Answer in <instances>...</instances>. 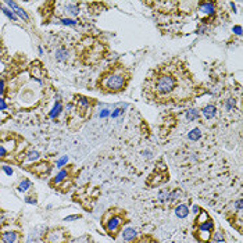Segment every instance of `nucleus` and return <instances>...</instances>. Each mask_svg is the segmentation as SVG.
I'll use <instances>...</instances> for the list:
<instances>
[{
    "label": "nucleus",
    "instance_id": "obj_32",
    "mask_svg": "<svg viewBox=\"0 0 243 243\" xmlns=\"http://www.w3.org/2000/svg\"><path fill=\"white\" fill-rule=\"evenodd\" d=\"M108 115H110V110H107V108L102 110V111L99 113V117H100V118H106V117H108Z\"/></svg>",
    "mask_w": 243,
    "mask_h": 243
},
{
    "label": "nucleus",
    "instance_id": "obj_23",
    "mask_svg": "<svg viewBox=\"0 0 243 243\" xmlns=\"http://www.w3.org/2000/svg\"><path fill=\"white\" fill-rule=\"evenodd\" d=\"M213 242H215V243H224L225 242L222 231H215L213 233Z\"/></svg>",
    "mask_w": 243,
    "mask_h": 243
},
{
    "label": "nucleus",
    "instance_id": "obj_34",
    "mask_svg": "<svg viewBox=\"0 0 243 243\" xmlns=\"http://www.w3.org/2000/svg\"><path fill=\"white\" fill-rule=\"evenodd\" d=\"M6 108H7V103H6V100L3 97H0V111H3Z\"/></svg>",
    "mask_w": 243,
    "mask_h": 243
},
{
    "label": "nucleus",
    "instance_id": "obj_25",
    "mask_svg": "<svg viewBox=\"0 0 243 243\" xmlns=\"http://www.w3.org/2000/svg\"><path fill=\"white\" fill-rule=\"evenodd\" d=\"M68 160H70V158H68V156H63V157H61V158H58V160L56 161V167H57V168L64 167V165H66V164L68 163Z\"/></svg>",
    "mask_w": 243,
    "mask_h": 243
},
{
    "label": "nucleus",
    "instance_id": "obj_2",
    "mask_svg": "<svg viewBox=\"0 0 243 243\" xmlns=\"http://www.w3.org/2000/svg\"><path fill=\"white\" fill-rule=\"evenodd\" d=\"M128 77L121 68H114L113 71H108L100 79V87L103 92L107 93H117L125 89Z\"/></svg>",
    "mask_w": 243,
    "mask_h": 243
},
{
    "label": "nucleus",
    "instance_id": "obj_19",
    "mask_svg": "<svg viewBox=\"0 0 243 243\" xmlns=\"http://www.w3.org/2000/svg\"><path fill=\"white\" fill-rule=\"evenodd\" d=\"M224 106H225L226 111H232V110H235V107H236L235 97H228V99H225V102H224Z\"/></svg>",
    "mask_w": 243,
    "mask_h": 243
},
{
    "label": "nucleus",
    "instance_id": "obj_8",
    "mask_svg": "<svg viewBox=\"0 0 243 243\" xmlns=\"http://www.w3.org/2000/svg\"><path fill=\"white\" fill-rule=\"evenodd\" d=\"M202 114H203V117L206 119H213L214 117H215V114H217V107L214 106V104H206L202 108Z\"/></svg>",
    "mask_w": 243,
    "mask_h": 243
},
{
    "label": "nucleus",
    "instance_id": "obj_7",
    "mask_svg": "<svg viewBox=\"0 0 243 243\" xmlns=\"http://www.w3.org/2000/svg\"><path fill=\"white\" fill-rule=\"evenodd\" d=\"M199 11L202 14H206V15H214L215 13V3H210V2H202L199 3Z\"/></svg>",
    "mask_w": 243,
    "mask_h": 243
},
{
    "label": "nucleus",
    "instance_id": "obj_12",
    "mask_svg": "<svg viewBox=\"0 0 243 243\" xmlns=\"http://www.w3.org/2000/svg\"><path fill=\"white\" fill-rule=\"evenodd\" d=\"M186 119L189 122H193V121H196V119H199L200 118V111L197 108H189V110H186Z\"/></svg>",
    "mask_w": 243,
    "mask_h": 243
},
{
    "label": "nucleus",
    "instance_id": "obj_1",
    "mask_svg": "<svg viewBox=\"0 0 243 243\" xmlns=\"http://www.w3.org/2000/svg\"><path fill=\"white\" fill-rule=\"evenodd\" d=\"M193 92L192 78L179 61L161 64L149 74L143 93L156 103H177L189 99Z\"/></svg>",
    "mask_w": 243,
    "mask_h": 243
},
{
    "label": "nucleus",
    "instance_id": "obj_6",
    "mask_svg": "<svg viewBox=\"0 0 243 243\" xmlns=\"http://www.w3.org/2000/svg\"><path fill=\"white\" fill-rule=\"evenodd\" d=\"M121 238L124 239L125 242H134L135 239L138 238V231H136L134 226H126V228L122 229Z\"/></svg>",
    "mask_w": 243,
    "mask_h": 243
},
{
    "label": "nucleus",
    "instance_id": "obj_4",
    "mask_svg": "<svg viewBox=\"0 0 243 243\" xmlns=\"http://www.w3.org/2000/svg\"><path fill=\"white\" fill-rule=\"evenodd\" d=\"M122 222H124V219H122L119 215H113L111 218H110L108 221L106 222L107 232H108L110 235H111V233H115L119 229V226L122 225Z\"/></svg>",
    "mask_w": 243,
    "mask_h": 243
},
{
    "label": "nucleus",
    "instance_id": "obj_29",
    "mask_svg": "<svg viewBox=\"0 0 243 243\" xmlns=\"http://www.w3.org/2000/svg\"><path fill=\"white\" fill-rule=\"evenodd\" d=\"M81 218V215L79 214H72V215H68L64 218V221H67V222H71V221H77V219H79Z\"/></svg>",
    "mask_w": 243,
    "mask_h": 243
},
{
    "label": "nucleus",
    "instance_id": "obj_22",
    "mask_svg": "<svg viewBox=\"0 0 243 243\" xmlns=\"http://www.w3.org/2000/svg\"><path fill=\"white\" fill-rule=\"evenodd\" d=\"M77 104H78V107H79L81 110H87V108H89L90 102H89V99H86V97H79L78 102H77Z\"/></svg>",
    "mask_w": 243,
    "mask_h": 243
},
{
    "label": "nucleus",
    "instance_id": "obj_13",
    "mask_svg": "<svg viewBox=\"0 0 243 243\" xmlns=\"http://www.w3.org/2000/svg\"><path fill=\"white\" fill-rule=\"evenodd\" d=\"M61 111H63V104H61V102H56L53 106V108L49 113V117H50V118H57V117L61 114Z\"/></svg>",
    "mask_w": 243,
    "mask_h": 243
},
{
    "label": "nucleus",
    "instance_id": "obj_31",
    "mask_svg": "<svg viewBox=\"0 0 243 243\" xmlns=\"http://www.w3.org/2000/svg\"><path fill=\"white\" fill-rule=\"evenodd\" d=\"M4 90H6V82H4V79H0V97L3 96Z\"/></svg>",
    "mask_w": 243,
    "mask_h": 243
},
{
    "label": "nucleus",
    "instance_id": "obj_27",
    "mask_svg": "<svg viewBox=\"0 0 243 243\" xmlns=\"http://www.w3.org/2000/svg\"><path fill=\"white\" fill-rule=\"evenodd\" d=\"M207 219H209V214L204 211V210H202V211H200L199 218H197V222L202 224V222H204V221H207Z\"/></svg>",
    "mask_w": 243,
    "mask_h": 243
},
{
    "label": "nucleus",
    "instance_id": "obj_20",
    "mask_svg": "<svg viewBox=\"0 0 243 243\" xmlns=\"http://www.w3.org/2000/svg\"><path fill=\"white\" fill-rule=\"evenodd\" d=\"M67 175H68V171L67 170H60L58 171V174L54 177V179H53V183H60V182H63L64 179L67 178Z\"/></svg>",
    "mask_w": 243,
    "mask_h": 243
},
{
    "label": "nucleus",
    "instance_id": "obj_21",
    "mask_svg": "<svg viewBox=\"0 0 243 243\" xmlns=\"http://www.w3.org/2000/svg\"><path fill=\"white\" fill-rule=\"evenodd\" d=\"M2 11H3V14H4L8 19H11V21H18V17L14 14V11L10 10L8 7H6V6H4V7H2Z\"/></svg>",
    "mask_w": 243,
    "mask_h": 243
},
{
    "label": "nucleus",
    "instance_id": "obj_38",
    "mask_svg": "<svg viewBox=\"0 0 243 243\" xmlns=\"http://www.w3.org/2000/svg\"><path fill=\"white\" fill-rule=\"evenodd\" d=\"M200 211H202V209H200L199 206H193V207H192V213H193V214H199Z\"/></svg>",
    "mask_w": 243,
    "mask_h": 243
},
{
    "label": "nucleus",
    "instance_id": "obj_42",
    "mask_svg": "<svg viewBox=\"0 0 243 243\" xmlns=\"http://www.w3.org/2000/svg\"><path fill=\"white\" fill-rule=\"evenodd\" d=\"M140 243H145V242H140Z\"/></svg>",
    "mask_w": 243,
    "mask_h": 243
},
{
    "label": "nucleus",
    "instance_id": "obj_26",
    "mask_svg": "<svg viewBox=\"0 0 243 243\" xmlns=\"http://www.w3.org/2000/svg\"><path fill=\"white\" fill-rule=\"evenodd\" d=\"M179 197H181V192H179V190H172V192L170 193V202L171 203L177 202V200H179Z\"/></svg>",
    "mask_w": 243,
    "mask_h": 243
},
{
    "label": "nucleus",
    "instance_id": "obj_15",
    "mask_svg": "<svg viewBox=\"0 0 243 243\" xmlns=\"http://www.w3.org/2000/svg\"><path fill=\"white\" fill-rule=\"evenodd\" d=\"M200 138H202V131H200V128H193L192 131L188 134V139L192 142H197Z\"/></svg>",
    "mask_w": 243,
    "mask_h": 243
},
{
    "label": "nucleus",
    "instance_id": "obj_37",
    "mask_svg": "<svg viewBox=\"0 0 243 243\" xmlns=\"http://www.w3.org/2000/svg\"><path fill=\"white\" fill-rule=\"evenodd\" d=\"M6 156H7V150L3 146H0V157H6Z\"/></svg>",
    "mask_w": 243,
    "mask_h": 243
},
{
    "label": "nucleus",
    "instance_id": "obj_30",
    "mask_svg": "<svg viewBox=\"0 0 243 243\" xmlns=\"http://www.w3.org/2000/svg\"><path fill=\"white\" fill-rule=\"evenodd\" d=\"M2 170H3V172H4L6 175H8V177H11V175L14 174L13 168H11V167H8V165H3V167H2Z\"/></svg>",
    "mask_w": 243,
    "mask_h": 243
},
{
    "label": "nucleus",
    "instance_id": "obj_16",
    "mask_svg": "<svg viewBox=\"0 0 243 243\" xmlns=\"http://www.w3.org/2000/svg\"><path fill=\"white\" fill-rule=\"evenodd\" d=\"M170 193H171V190L163 189L160 193H158V196H157L158 202H160V203H167V202H170Z\"/></svg>",
    "mask_w": 243,
    "mask_h": 243
},
{
    "label": "nucleus",
    "instance_id": "obj_41",
    "mask_svg": "<svg viewBox=\"0 0 243 243\" xmlns=\"http://www.w3.org/2000/svg\"><path fill=\"white\" fill-rule=\"evenodd\" d=\"M211 243H215V242H211Z\"/></svg>",
    "mask_w": 243,
    "mask_h": 243
},
{
    "label": "nucleus",
    "instance_id": "obj_35",
    "mask_svg": "<svg viewBox=\"0 0 243 243\" xmlns=\"http://www.w3.org/2000/svg\"><path fill=\"white\" fill-rule=\"evenodd\" d=\"M232 31L235 32V34L238 35V36H240V35H242V27H240V25H236V27H233Z\"/></svg>",
    "mask_w": 243,
    "mask_h": 243
},
{
    "label": "nucleus",
    "instance_id": "obj_5",
    "mask_svg": "<svg viewBox=\"0 0 243 243\" xmlns=\"http://www.w3.org/2000/svg\"><path fill=\"white\" fill-rule=\"evenodd\" d=\"M4 4H6V7H8L10 10L13 8L14 14L17 15L18 18H22L24 21H28V19H29V15L27 14V11H25V10L22 8V7H19V6H18L15 2H6Z\"/></svg>",
    "mask_w": 243,
    "mask_h": 243
},
{
    "label": "nucleus",
    "instance_id": "obj_24",
    "mask_svg": "<svg viewBox=\"0 0 243 243\" xmlns=\"http://www.w3.org/2000/svg\"><path fill=\"white\" fill-rule=\"evenodd\" d=\"M60 24L67 25V27H75V25L78 24V21H77V19H74V18H61L60 19Z\"/></svg>",
    "mask_w": 243,
    "mask_h": 243
},
{
    "label": "nucleus",
    "instance_id": "obj_3",
    "mask_svg": "<svg viewBox=\"0 0 243 243\" xmlns=\"http://www.w3.org/2000/svg\"><path fill=\"white\" fill-rule=\"evenodd\" d=\"M213 228H214V222L213 219H207L202 224H199V238L200 240L203 242H209L210 238H211V233H213Z\"/></svg>",
    "mask_w": 243,
    "mask_h": 243
},
{
    "label": "nucleus",
    "instance_id": "obj_18",
    "mask_svg": "<svg viewBox=\"0 0 243 243\" xmlns=\"http://www.w3.org/2000/svg\"><path fill=\"white\" fill-rule=\"evenodd\" d=\"M39 158H40V153H39L38 150H29L27 153V160L29 163H35V161H38Z\"/></svg>",
    "mask_w": 243,
    "mask_h": 243
},
{
    "label": "nucleus",
    "instance_id": "obj_28",
    "mask_svg": "<svg viewBox=\"0 0 243 243\" xmlns=\"http://www.w3.org/2000/svg\"><path fill=\"white\" fill-rule=\"evenodd\" d=\"M122 114H124V110L122 108H115L113 113H110V117H111V118H117L118 115H122Z\"/></svg>",
    "mask_w": 243,
    "mask_h": 243
},
{
    "label": "nucleus",
    "instance_id": "obj_17",
    "mask_svg": "<svg viewBox=\"0 0 243 243\" xmlns=\"http://www.w3.org/2000/svg\"><path fill=\"white\" fill-rule=\"evenodd\" d=\"M32 188V182L29 179H22L21 182H19L18 185V192H27V190H29Z\"/></svg>",
    "mask_w": 243,
    "mask_h": 243
},
{
    "label": "nucleus",
    "instance_id": "obj_39",
    "mask_svg": "<svg viewBox=\"0 0 243 243\" xmlns=\"http://www.w3.org/2000/svg\"><path fill=\"white\" fill-rule=\"evenodd\" d=\"M142 154H143V157H146V158H151V151L150 150H145Z\"/></svg>",
    "mask_w": 243,
    "mask_h": 243
},
{
    "label": "nucleus",
    "instance_id": "obj_11",
    "mask_svg": "<svg viewBox=\"0 0 243 243\" xmlns=\"http://www.w3.org/2000/svg\"><path fill=\"white\" fill-rule=\"evenodd\" d=\"M54 58L58 61V63H63V61H67L68 58V50L66 47H58L54 51Z\"/></svg>",
    "mask_w": 243,
    "mask_h": 243
},
{
    "label": "nucleus",
    "instance_id": "obj_40",
    "mask_svg": "<svg viewBox=\"0 0 243 243\" xmlns=\"http://www.w3.org/2000/svg\"><path fill=\"white\" fill-rule=\"evenodd\" d=\"M38 51H39V54H43V49L42 47H38Z\"/></svg>",
    "mask_w": 243,
    "mask_h": 243
},
{
    "label": "nucleus",
    "instance_id": "obj_33",
    "mask_svg": "<svg viewBox=\"0 0 243 243\" xmlns=\"http://www.w3.org/2000/svg\"><path fill=\"white\" fill-rule=\"evenodd\" d=\"M25 203H28V204H36V199L35 197H32V196H27L25 197Z\"/></svg>",
    "mask_w": 243,
    "mask_h": 243
},
{
    "label": "nucleus",
    "instance_id": "obj_9",
    "mask_svg": "<svg viewBox=\"0 0 243 243\" xmlns=\"http://www.w3.org/2000/svg\"><path fill=\"white\" fill-rule=\"evenodd\" d=\"M174 213L178 218H181V219L186 218V217L189 215V206H186V204H178V206L175 207Z\"/></svg>",
    "mask_w": 243,
    "mask_h": 243
},
{
    "label": "nucleus",
    "instance_id": "obj_10",
    "mask_svg": "<svg viewBox=\"0 0 243 243\" xmlns=\"http://www.w3.org/2000/svg\"><path fill=\"white\" fill-rule=\"evenodd\" d=\"M2 240L3 243H17L18 240V235L14 231H7L2 233Z\"/></svg>",
    "mask_w": 243,
    "mask_h": 243
},
{
    "label": "nucleus",
    "instance_id": "obj_36",
    "mask_svg": "<svg viewBox=\"0 0 243 243\" xmlns=\"http://www.w3.org/2000/svg\"><path fill=\"white\" fill-rule=\"evenodd\" d=\"M233 206H235V209L238 210V211H242V199H238V200H236Z\"/></svg>",
    "mask_w": 243,
    "mask_h": 243
},
{
    "label": "nucleus",
    "instance_id": "obj_14",
    "mask_svg": "<svg viewBox=\"0 0 243 243\" xmlns=\"http://www.w3.org/2000/svg\"><path fill=\"white\" fill-rule=\"evenodd\" d=\"M66 13L68 15H71V17H77V15L79 14V7H78L77 4H74V3H67Z\"/></svg>",
    "mask_w": 243,
    "mask_h": 243
}]
</instances>
